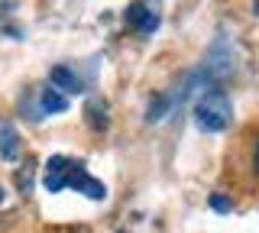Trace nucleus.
<instances>
[{"instance_id":"f257e3e1","label":"nucleus","mask_w":259,"mask_h":233,"mask_svg":"<svg viewBox=\"0 0 259 233\" xmlns=\"http://www.w3.org/2000/svg\"><path fill=\"white\" fill-rule=\"evenodd\" d=\"M230 117H233V107H230V101H227V94L217 91V87H207V91L198 98V104H194V123H198V130H204V133L227 130Z\"/></svg>"},{"instance_id":"f03ea898","label":"nucleus","mask_w":259,"mask_h":233,"mask_svg":"<svg viewBox=\"0 0 259 233\" xmlns=\"http://www.w3.org/2000/svg\"><path fill=\"white\" fill-rule=\"evenodd\" d=\"M233 68H237V55H233V49L227 45V39H217L204 55L201 78H204L207 84H217V81H224V78H230Z\"/></svg>"},{"instance_id":"7ed1b4c3","label":"nucleus","mask_w":259,"mask_h":233,"mask_svg":"<svg viewBox=\"0 0 259 233\" xmlns=\"http://www.w3.org/2000/svg\"><path fill=\"white\" fill-rule=\"evenodd\" d=\"M68 184H71L75 191H81V195H88L91 201H104V198H107V188H104V181L91 178V175H88L84 168H78V172H71Z\"/></svg>"},{"instance_id":"20e7f679","label":"nucleus","mask_w":259,"mask_h":233,"mask_svg":"<svg viewBox=\"0 0 259 233\" xmlns=\"http://www.w3.org/2000/svg\"><path fill=\"white\" fill-rule=\"evenodd\" d=\"M49 81H52V87H59V91H65V94H81L84 91L81 78L68 65H55L52 71H49Z\"/></svg>"},{"instance_id":"39448f33","label":"nucleus","mask_w":259,"mask_h":233,"mask_svg":"<svg viewBox=\"0 0 259 233\" xmlns=\"http://www.w3.org/2000/svg\"><path fill=\"white\" fill-rule=\"evenodd\" d=\"M16 156H20V133L10 120H0V159L13 162Z\"/></svg>"},{"instance_id":"423d86ee","label":"nucleus","mask_w":259,"mask_h":233,"mask_svg":"<svg viewBox=\"0 0 259 233\" xmlns=\"http://www.w3.org/2000/svg\"><path fill=\"white\" fill-rule=\"evenodd\" d=\"M126 23H133L140 33H156V29H159V13L146 10V7H140V4H133L126 10Z\"/></svg>"},{"instance_id":"0eeeda50","label":"nucleus","mask_w":259,"mask_h":233,"mask_svg":"<svg viewBox=\"0 0 259 233\" xmlns=\"http://www.w3.org/2000/svg\"><path fill=\"white\" fill-rule=\"evenodd\" d=\"M68 110V98L59 87H46L42 91V114H65Z\"/></svg>"},{"instance_id":"6e6552de","label":"nucleus","mask_w":259,"mask_h":233,"mask_svg":"<svg viewBox=\"0 0 259 233\" xmlns=\"http://www.w3.org/2000/svg\"><path fill=\"white\" fill-rule=\"evenodd\" d=\"M172 107H175V98L159 94V98L149 104V110H146V120H149V123H159V120H165V114H168Z\"/></svg>"},{"instance_id":"1a4fd4ad","label":"nucleus","mask_w":259,"mask_h":233,"mask_svg":"<svg viewBox=\"0 0 259 233\" xmlns=\"http://www.w3.org/2000/svg\"><path fill=\"white\" fill-rule=\"evenodd\" d=\"M84 114H88V123H91L94 130H107V104L104 101H91Z\"/></svg>"},{"instance_id":"9d476101","label":"nucleus","mask_w":259,"mask_h":233,"mask_svg":"<svg viewBox=\"0 0 259 233\" xmlns=\"http://www.w3.org/2000/svg\"><path fill=\"white\" fill-rule=\"evenodd\" d=\"M207 204H210V211H217V214H230L233 211V201L227 198V195H221V191H217V195H210Z\"/></svg>"},{"instance_id":"9b49d317","label":"nucleus","mask_w":259,"mask_h":233,"mask_svg":"<svg viewBox=\"0 0 259 233\" xmlns=\"http://www.w3.org/2000/svg\"><path fill=\"white\" fill-rule=\"evenodd\" d=\"M65 184H68V178H65V172H49V175H46V188L52 191V195H55V191H62Z\"/></svg>"},{"instance_id":"f8f14e48","label":"nucleus","mask_w":259,"mask_h":233,"mask_svg":"<svg viewBox=\"0 0 259 233\" xmlns=\"http://www.w3.org/2000/svg\"><path fill=\"white\" fill-rule=\"evenodd\" d=\"M253 165H256V172H259V139H256V159H253Z\"/></svg>"},{"instance_id":"ddd939ff","label":"nucleus","mask_w":259,"mask_h":233,"mask_svg":"<svg viewBox=\"0 0 259 233\" xmlns=\"http://www.w3.org/2000/svg\"><path fill=\"white\" fill-rule=\"evenodd\" d=\"M253 13H256V17H259V0H256V4H253Z\"/></svg>"},{"instance_id":"4468645a","label":"nucleus","mask_w":259,"mask_h":233,"mask_svg":"<svg viewBox=\"0 0 259 233\" xmlns=\"http://www.w3.org/2000/svg\"><path fill=\"white\" fill-rule=\"evenodd\" d=\"M0 204H4V188H0Z\"/></svg>"}]
</instances>
